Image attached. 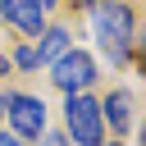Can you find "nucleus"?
<instances>
[{
  "label": "nucleus",
  "mask_w": 146,
  "mask_h": 146,
  "mask_svg": "<svg viewBox=\"0 0 146 146\" xmlns=\"http://www.w3.org/2000/svg\"><path fill=\"white\" fill-rule=\"evenodd\" d=\"M91 23H96V36H100V50L114 64H128V55H132V14H128V5L100 0L91 9Z\"/></svg>",
  "instance_id": "f257e3e1"
},
{
  "label": "nucleus",
  "mask_w": 146,
  "mask_h": 146,
  "mask_svg": "<svg viewBox=\"0 0 146 146\" xmlns=\"http://www.w3.org/2000/svg\"><path fill=\"white\" fill-rule=\"evenodd\" d=\"M73 46H68V32L64 27H50V32H41V50H36V64H55L59 55H68Z\"/></svg>",
  "instance_id": "0eeeda50"
},
{
  "label": "nucleus",
  "mask_w": 146,
  "mask_h": 146,
  "mask_svg": "<svg viewBox=\"0 0 146 146\" xmlns=\"http://www.w3.org/2000/svg\"><path fill=\"white\" fill-rule=\"evenodd\" d=\"M114 146H119V141H114Z\"/></svg>",
  "instance_id": "2eb2a0df"
},
{
  "label": "nucleus",
  "mask_w": 146,
  "mask_h": 146,
  "mask_svg": "<svg viewBox=\"0 0 146 146\" xmlns=\"http://www.w3.org/2000/svg\"><path fill=\"white\" fill-rule=\"evenodd\" d=\"M55 73H50V82L59 87V91H87L91 87V78H96V64H91V55L87 50H68V55H59L55 64H50Z\"/></svg>",
  "instance_id": "20e7f679"
},
{
  "label": "nucleus",
  "mask_w": 146,
  "mask_h": 146,
  "mask_svg": "<svg viewBox=\"0 0 146 146\" xmlns=\"http://www.w3.org/2000/svg\"><path fill=\"white\" fill-rule=\"evenodd\" d=\"M0 18L14 23L23 36H41V27H46V9L36 0H0Z\"/></svg>",
  "instance_id": "39448f33"
},
{
  "label": "nucleus",
  "mask_w": 146,
  "mask_h": 146,
  "mask_svg": "<svg viewBox=\"0 0 146 146\" xmlns=\"http://www.w3.org/2000/svg\"><path fill=\"white\" fill-rule=\"evenodd\" d=\"M68 5H78V9H96L100 0H68Z\"/></svg>",
  "instance_id": "f8f14e48"
},
{
  "label": "nucleus",
  "mask_w": 146,
  "mask_h": 146,
  "mask_svg": "<svg viewBox=\"0 0 146 146\" xmlns=\"http://www.w3.org/2000/svg\"><path fill=\"white\" fill-rule=\"evenodd\" d=\"M137 50H141V68H146V27H141V36H137Z\"/></svg>",
  "instance_id": "9d476101"
},
{
  "label": "nucleus",
  "mask_w": 146,
  "mask_h": 146,
  "mask_svg": "<svg viewBox=\"0 0 146 146\" xmlns=\"http://www.w3.org/2000/svg\"><path fill=\"white\" fill-rule=\"evenodd\" d=\"M64 119H68V141H78V146H100L105 123H100V105H96L87 91H73V96H68Z\"/></svg>",
  "instance_id": "f03ea898"
},
{
  "label": "nucleus",
  "mask_w": 146,
  "mask_h": 146,
  "mask_svg": "<svg viewBox=\"0 0 146 146\" xmlns=\"http://www.w3.org/2000/svg\"><path fill=\"white\" fill-rule=\"evenodd\" d=\"M14 64H18V68H36V50H32V46L14 50Z\"/></svg>",
  "instance_id": "6e6552de"
},
{
  "label": "nucleus",
  "mask_w": 146,
  "mask_h": 146,
  "mask_svg": "<svg viewBox=\"0 0 146 146\" xmlns=\"http://www.w3.org/2000/svg\"><path fill=\"white\" fill-rule=\"evenodd\" d=\"M0 105L9 110V123H14V137H18V141H32V137H41V132H46V105H41L36 96L5 91V100H0Z\"/></svg>",
  "instance_id": "7ed1b4c3"
},
{
  "label": "nucleus",
  "mask_w": 146,
  "mask_h": 146,
  "mask_svg": "<svg viewBox=\"0 0 146 146\" xmlns=\"http://www.w3.org/2000/svg\"><path fill=\"white\" fill-rule=\"evenodd\" d=\"M5 73H9V59H5V55H0V78H5Z\"/></svg>",
  "instance_id": "4468645a"
},
{
  "label": "nucleus",
  "mask_w": 146,
  "mask_h": 146,
  "mask_svg": "<svg viewBox=\"0 0 146 146\" xmlns=\"http://www.w3.org/2000/svg\"><path fill=\"white\" fill-rule=\"evenodd\" d=\"M128 105H132V100H128V91H110V96H105V105H100V110H105V123L114 128V137H123V132H128V123H132V110H128Z\"/></svg>",
  "instance_id": "423d86ee"
},
{
  "label": "nucleus",
  "mask_w": 146,
  "mask_h": 146,
  "mask_svg": "<svg viewBox=\"0 0 146 146\" xmlns=\"http://www.w3.org/2000/svg\"><path fill=\"white\" fill-rule=\"evenodd\" d=\"M0 146H23V141H18L14 132H0Z\"/></svg>",
  "instance_id": "9b49d317"
},
{
  "label": "nucleus",
  "mask_w": 146,
  "mask_h": 146,
  "mask_svg": "<svg viewBox=\"0 0 146 146\" xmlns=\"http://www.w3.org/2000/svg\"><path fill=\"white\" fill-rule=\"evenodd\" d=\"M41 146H68L64 132H41Z\"/></svg>",
  "instance_id": "1a4fd4ad"
},
{
  "label": "nucleus",
  "mask_w": 146,
  "mask_h": 146,
  "mask_svg": "<svg viewBox=\"0 0 146 146\" xmlns=\"http://www.w3.org/2000/svg\"><path fill=\"white\" fill-rule=\"evenodd\" d=\"M36 5H41V9H55V5H59V0H36Z\"/></svg>",
  "instance_id": "ddd939ff"
}]
</instances>
